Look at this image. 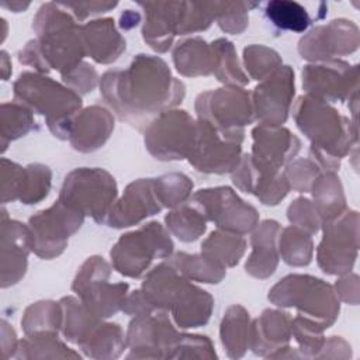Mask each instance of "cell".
Segmentation results:
<instances>
[{
	"label": "cell",
	"mask_w": 360,
	"mask_h": 360,
	"mask_svg": "<svg viewBox=\"0 0 360 360\" xmlns=\"http://www.w3.org/2000/svg\"><path fill=\"white\" fill-rule=\"evenodd\" d=\"M98 86L112 112L139 131L186 96L184 83L172 75L167 63L146 53L134 56L125 69L107 70Z\"/></svg>",
	"instance_id": "obj_1"
},
{
	"label": "cell",
	"mask_w": 360,
	"mask_h": 360,
	"mask_svg": "<svg viewBox=\"0 0 360 360\" xmlns=\"http://www.w3.org/2000/svg\"><path fill=\"white\" fill-rule=\"evenodd\" d=\"M32 28L37 38L18 52L20 63L42 75L58 70L62 76L83 62L86 49L82 25L59 1L42 4L32 20Z\"/></svg>",
	"instance_id": "obj_2"
},
{
	"label": "cell",
	"mask_w": 360,
	"mask_h": 360,
	"mask_svg": "<svg viewBox=\"0 0 360 360\" xmlns=\"http://www.w3.org/2000/svg\"><path fill=\"white\" fill-rule=\"evenodd\" d=\"M297 128L309 139V159L323 172H335L340 160L357 149V122L342 115L329 103L301 96L292 105Z\"/></svg>",
	"instance_id": "obj_3"
},
{
	"label": "cell",
	"mask_w": 360,
	"mask_h": 360,
	"mask_svg": "<svg viewBox=\"0 0 360 360\" xmlns=\"http://www.w3.org/2000/svg\"><path fill=\"white\" fill-rule=\"evenodd\" d=\"M141 291L155 311L173 316L180 329L204 326L212 314V295L183 277L167 260L143 277Z\"/></svg>",
	"instance_id": "obj_4"
},
{
	"label": "cell",
	"mask_w": 360,
	"mask_h": 360,
	"mask_svg": "<svg viewBox=\"0 0 360 360\" xmlns=\"http://www.w3.org/2000/svg\"><path fill=\"white\" fill-rule=\"evenodd\" d=\"M13 94L14 101L45 117L53 136L69 139L73 118L83 105L80 94L38 72H22L13 83Z\"/></svg>",
	"instance_id": "obj_5"
},
{
	"label": "cell",
	"mask_w": 360,
	"mask_h": 360,
	"mask_svg": "<svg viewBox=\"0 0 360 360\" xmlns=\"http://www.w3.org/2000/svg\"><path fill=\"white\" fill-rule=\"evenodd\" d=\"M269 301L281 308H295L321 328H330L339 316L340 300L333 285L309 274H288L278 280L267 295Z\"/></svg>",
	"instance_id": "obj_6"
},
{
	"label": "cell",
	"mask_w": 360,
	"mask_h": 360,
	"mask_svg": "<svg viewBox=\"0 0 360 360\" xmlns=\"http://www.w3.org/2000/svg\"><path fill=\"white\" fill-rule=\"evenodd\" d=\"M173 248L167 228L152 221L118 238L110 250L111 264L121 276L139 278L155 259H169Z\"/></svg>",
	"instance_id": "obj_7"
},
{
	"label": "cell",
	"mask_w": 360,
	"mask_h": 360,
	"mask_svg": "<svg viewBox=\"0 0 360 360\" xmlns=\"http://www.w3.org/2000/svg\"><path fill=\"white\" fill-rule=\"evenodd\" d=\"M117 197V181L110 172L101 167H77L65 176L58 200L105 225Z\"/></svg>",
	"instance_id": "obj_8"
},
{
	"label": "cell",
	"mask_w": 360,
	"mask_h": 360,
	"mask_svg": "<svg viewBox=\"0 0 360 360\" xmlns=\"http://www.w3.org/2000/svg\"><path fill=\"white\" fill-rule=\"evenodd\" d=\"M194 110L197 120L205 121L221 134L240 141L245 138L243 128L256 121L250 93L236 86L200 93Z\"/></svg>",
	"instance_id": "obj_9"
},
{
	"label": "cell",
	"mask_w": 360,
	"mask_h": 360,
	"mask_svg": "<svg viewBox=\"0 0 360 360\" xmlns=\"http://www.w3.org/2000/svg\"><path fill=\"white\" fill-rule=\"evenodd\" d=\"M195 132L197 120L186 110L172 108L159 114L143 129V142L156 160H183L193 149Z\"/></svg>",
	"instance_id": "obj_10"
},
{
	"label": "cell",
	"mask_w": 360,
	"mask_h": 360,
	"mask_svg": "<svg viewBox=\"0 0 360 360\" xmlns=\"http://www.w3.org/2000/svg\"><path fill=\"white\" fill-rule=\"evenodd\" d=\"M322 240L316 249V263L325 274L350 273L359 250V212L346 210L339 217L322 222Z\"/></svg>",
	"instance_id": "obj_11"
},
{
	"label": "cell",
	"mask_w": 360,
	"mask_h": 360,
	"mask_svg": "<svg viewBox=\"0 0 360 360\" xmlns=\"http://www.w3.org/2000/svg\"><path fill=\"white\" fill-rule=\"evenodd\" d=\"M191 202L207 221L226 232L243 236L259 224L257 210L243 201L228 186L201 188L191 195Z\"/></svg>",
	"instance_id": "obj_12"
},
{
	"label": "cell",
	"mask_w": 360,
	"mask_h": 360,
	"mask_svg": "<svg viewBox=\"0 0 360 360\" xmlns=\"http://www.w3.org/2000/svg\"><path fill=\"white\" fill-rule=\"evenodd\" d=\"M84 215L77 210L55 201L49 208L41 210L28 219L32 233V252L45 260L60 256L68 248L69 238L83 225Z\"/></svg>",
	"instance_id": "obj_13"
},
{
	"label": "cell",
	"mask_w": 360,
	"mask_h": 360,
	"mask_svg": "<svg viewBox=\"0 0 360 360\" xmlns=\"http://www.w3.org/2000/svg\"><path fill=\"white\" fill-rule=\"evenodd\" d=\"M242 142L221 134L208 122L197 120L195 139L187 160L200 173H232L242 158Z\"/></svg>",
	"instance_id": "obj_14"
},
{
	"label": "cell",
	"mask_w": 360,
	"mask_h": 360,
	"mask_svg": "<svg viewBox=\"0 0 360 360\" xmlns=\"http://www.w3.org/2000/svg\"><path fill=\"white\" fill-rule=\"evenodd\" d=\"M302 89L326 103H343L359 91V66L342 59L314 62L302 68Z\"/></svg>",
	"instance_id": "obj_15"
},
{
	"label": "cell",
	"mask_w": 360,
	"mask_h": 360,
	"mask_svg": "<svg viewBox=\"0 0 360 360\" xmlns=\"http://www.w3.org/2000/svg\"><path fill=\"white\" fill-rule=\"evenodd\" d=\"M180 335L165 311L134 316L125 335L127 347L129 349L127 357L167 359Z\"/></svg>",
	"instance_id": "obj_16"
},
{
	"label": "cell",
	"mask_w": 360,
	"mask_h": 360,
	"mask_svg": "<svg viewBox=\"0 0 360 360\" xmlns=\"http://www.w3.org/2000/svg\"><path fill=\"white\" fill-rule=\"evenodd\" d=\"M295 94V75L291 66L281 65L250 93L255 120L262 125L281 127L291 111Z\"/></svg>",
	"instance_id": "obj_17"
},
{
	"label": "cell",
	"mask_w": 360,
	"mask_h": 360,
	"mask_svg": "<svg viewBox=\"0 0 360 360\" xmlns=\"http://www.w3.org/2000/svg\"><path fill=\"white\" fill-rule=\"evenodd\" d=\"M360 44L359 27L346 18H336L308 31L298 41V53L302 59L323 62L357 51Z\"/></svg>",
	"instance_id": "obj_18"
},
{
	"label": "cell",
	"mask_w": 360,
	"mask_h": 360,
	"mask_svg": "<svg viewBox=\"0 0 360 360\" xmlns=\"http://www.w3.org/2000/svg\"><path fill=\"white\" fill-rule=\"evenodd\" d=\"M253 163L266 170L280 172L294 160L301 149V141L284 127L256 125L252 129Z\"/></svg>",
	"instance_id": "obj_19"
},
{
	"label": "cell",
	"mask_w": 360,
	"mask_h": 360,
	"mask_svg": "<svg viewBox=\"0 0 360 360\" xmlns=\"http://www.w3.org/2000/svg\"><path fill=\"white\" fill-rule=\"evenodd\" d=\"M32 252V233L27 225L10 219L1 210V288L17 284L27 271L28 255Z\"/></svg>",
	"instance_id": "obj_20"
},
{
	"label": "cell",
	"mask_w": 360,
	"mask_h": 360,
	"mask_svg": "<svg viewBox=\"0 0 360 360\" xmlns=\"http://www.w3.org/2000/svg\"><path fill=\"white\" fill-rule=\"evenodd\" d=\"M162 208L155 193L153 179H138L131 181L122 195L115 200L105 225L115 229L129 228L160 212Z\"/></svg>",
	"instance_id": "obj_21"
},
{
	"label": "cell",
	"mask_w": 360,
	"mask_h": 360,
	"mask_svg": "<svg viewBox=\"0 0 360 360\" xmlns=\"http://www.w3.org/2000/svg\"><path fill=\"white\" fill-rule=\"evenodd\" d=\"M231 174L233 184L240 191L253 194L263 205H277L291 190L283 170L260 169L253 163L249 153L242 155Z\"/></svg>",
	"instance_id": "obj_22"
},
{
	"label": "cell",
	"mask_w": 360,
	"mask_h": 360,
	"mask_svg": "<svg viewBox=\"0 0 360 360\" xmlns=\"http://www.w3.org/2000/svg\"><path fill=\"white\" fill-rule=\"evenodd\" d=\"M291 321L288 312L280 309H264L259 318L250 323L249 349L262 357L274 359L277 353L284 350L291 335Z\"/></svg>",
	"instance_id": "obj_23"
},
{
	"label": "cell",
	"mask_w": 360,
	"mask_h": 360,
	"mask_svg": "<svg viewBox=\"0 0 360 360\" xmlns=\"http://www.w3.org/2000/svg\"><path fill=\"white\" fill-rule=\"evenodd\" d=\"M183 1H139L145 11L142 38L153 51L165 53L177 35Z\"/></svg>",
	"instance_id": "obj_24"
},
{
	"label": "cell",
	"mask_w": 360,
	"mask_h": 360,
	"mask_svg": "<svg viewBox=\"0 0 360 360\" xmlns=\"http://www.w3.org/2000/svg\"><path fill=\"white\" fill-rule=\"evenodd\" d=\"M112 131L114 115L105 107L94 104L76 114L68 141L75 150L90 153L103 148Z\"/></svg>",
	"instance_id": "obj_25"
},
{
	"label": "cell",
	"mask_w": 360,
	"mask_h": 360,
	"mask_svg": "<svg viewBox=\"0 0 360 360\" xmlns=\"http://www.w3.org/2000/svg\"><path fill=\"white\" fill-rule=\"evenodd\" d=\"M281 225L274 219H264L253 229L250 236L252 252L245 263V270L249 276L264 280L274 274L280 255L277 248Z\"/></svg>",
	"instance_id": "obj_26"
},
{
	"label": "cell",
	"mask_w": 360,
	"mask_h": 360,
	"mask_svg": "<svg viewBox=\"0 0 360 360\" xmlns=\"http://www.w3.org/2000/svg\"><path fill=\"white\" fill-rule=\"evenodd\" d=\"M86 55L94 62L108 65L115 62L127 48L125 38L115 28L112 18H98L82 25Z\"/></svg>",
	"instance_id": "obj_27"
},
{
	"label": "cell",
	"mask_w": 360,
	"mask_h": 360,
	"mask_svg": "<svg viewBox=\"0 0 360 360\" xmlns=\"http://www.w3.org/2000/svg\"><path fill=\"white\" fill-rule=\"evenodd\" d=\"M128 283H108V280H97L76 291L77 297L100 319H107L122 309L128 295Z\"/></svg>",
	"instance_id": "obj_28"
},
{
	"label": "cell",
	"mask_w": 360,
	"mask_h": 360,
	"mask_svg": "<svg viewBox=\"0 0 360 360\" xmlns=\"http://www.w3.org/2000/svg\"><path fill=\"white\" fill-rule=\"evenodd\" d=\"M172 55L174 68L181 76H210L214 72V55L211 45L200 37L179 41Z\"/></svg>",
	"instance_id": "obj_29"
},
{
	"label": "cell",
	"mask_w": 360,
	"mask_h": 360,
	"mask_svg": "<svg viewBox=\"0 0 360 360\" xmlns=\"http://www.w3.org/2000/svg\"><path fill=\"white\" fill-rule=\"evenodd\" d=\"M314 207L322 222L330 221L347 210L343 186L335 172H322L311 187Z\"/></svg>",
	"instance_id": "obj_30"
},
{
	"label": "cell",
	"mask_w": 360,
	"mask_h": 360,
	"mask_svg": "<svg viewBox=\"0 0 360 360\" xmlns=\"http://www.w3.org/2000/svg\"><path fill=\"white\" fill-rule=\"evenodd\" d=\"M249 312L239 304L231 305L221 321L219 338L221 343L231 359H240L249 349L250 335Z\"/></svg>",
	"instance_id": "obj_31"
},
{
	"label": "cell",
	"mask_w": 360,
	"mask_h": 360,
	"mask_svg": "<svg viewBox=\"0 0 360 360\" xmlns=\"http://www.w3.org/2000/svg\"><path fill=\"white\" fill-rule=\"evenodd\" d=\"M59 302L62 307L60 332L70 343H82L103 322L87 309L79 297L66 295Z\"/></svg>",
	"instance_id": "obj_32"
},
{
	"label": "cell",
	"mask_w": 360,
	"mask_h": 360,
	"mask_svg": "<svg viewBox=\"0 0 360 360\" xmlns=\"http://www.w3.org/2000/svg\"><path fill=\"white\" fill-rule=\"evenodd\" d=\"M77 346L87 357L112 360L122 354L127 347V340L124 330L118 323L101 322Z\"/></svg>",
	"instance_id": "obj_33"
},
{
	"label": "cell",
	"mask_w": 360,
	"mask_h": 360,
	"mask_svg": "<svg viewBox=\"0 0 360 360\" xmlns=\"http://www.w3.org/2000/svg\"><path fill=\"white\" fill-rule=\"evenodd\" d=\"M246 240L242 235L222 229L212 231L201 243V253L222 267H233L243 257Z\"/></svg>",
	"instance_id": "obj_34"
},
{
	"label": "cell",
	"mask_w": 360,
	"mask_h": 360,
	"mask_svg": "<svg viewBox=\"0 0 360 360\" xmlns=\"http://www.w3.org/2000/svg\"><path fill=\"white\" fill-rule=\"evenodd\" d=\"M183 277L190 281L218 284L226 276V269L200 253L177 252L167 260Z\"/></svg>",
	"instance_id": "obj_35"
},
{
	"label": "cell",
	"mask_w": 360,
	"mask_h": 360,
	"mask_svg": "<svg viewBox=\"0 0 360 360\" xmlns=\"http://www.w3.org/2000/svg\"><path fill=\"white\" fill-rule=\"evenodd\" d=\"M62 326L60 302L42 300L30 304L21 318V328L25 336L34 335H58Z\"/></svg>",
	"instance_id": "obj_36"
},
{
	"label": "cell",
	"mask_w": 360,
	"mask_h": 360,
	"mask_svg": "<svg viewBox=\"0 0 360 360\" xmlns=\"http://www.w3.org/2000/svg\"><path fill=\"white\" fill-rule=\"evenodd\" d=\"M210 45L214 55L212 75L217 80L226 86H246L249 83V77L239 63L233 44L225 38H218Z\"/></svg>",
	"instance_id": "obj_37"
},
{
	"label": "cell",
	"mask_w": 360,
	"mask_h": 360,
	"mask_svg": "<svg viewBox=\"0 0 360 360\" xmlns=\"http://www.w3.org/2000/svg\"><path fill=\"white\" fill-rule=\"evenodd\" d=\"M277 248L283 262L292 267L308 266L314 256V242L311 235L292 225L281 228Z\"/></svg>",
	"instance_id": "obj_38"
},
{
	"label": "cell",
	"mask_w": 360,
	"mask_h": 360,
	"mask_svg": "<svg viewBox=\"0 0 360 360\" xmlns=\"http://www.w3.org/2000/svg\"><path fill=\"white\" fill-rule=\"evenodd\" d=\"M14 359H80L82 356L58 339V335L44 333L25 336L18 342Z\"/></svg>",
	"instance_id": "obj_39"
},
{
	"label": "cell",
	"mask_w": 360,
	"mask_h": 360,
	"mask_svg": "<svg viewBox=\"0 0 360 360\" xmlns=\"http://www.w3.org/2000/svg\"><path fill=\"white\" fill-rule=\"evenodd\" d=\"M0 131L1 152H6L10 142L25 136L38 128L34 112L17 101L3 103L0 105Z\"/></svg>",
	"instance_id": "obj_40"
},
{
	"label": "cell",
	"mask_w": 360,
	"mask_h": 360,
	"mask_svg": "<svg viewBox=\"0 0 360 360\" xmlns=\"http://www.w3.org/2000/svg\"><path fill=\"white\" fill-rule=\"evenodd\" d=\"M167 231L179 240L190 243L197 240L207 231V219L194 205H180L165 217Z\"/></svg>",
	"instance_id": "obj_41"
},
{
	"label": "cell",
	"mask_w": 360,
	"mask_h": 360,
	"mask_svg": "<svg viewBox=\"0 0 360 360\" xmlns=\"http://www.w3.org/2000/svg\"><path fill=\"white\" fill-rule=\"evenodd\" d=\"M266 18L281 31L304 32L311 25V17L307 8L290 0H273L264 4Z\"/></svg>",
	"instance_id": "obj_42"
},
{
	"label": "cell",
	"mask_w": 360,
	"mask_h": 360,
	"mask_svg": "<svg viewBox=\"0 0 360 360\" xmlns=\"http://www.w3.org/2000/svg\"><path fill=\"white\" fill-rule=\"evenodd\" d=\"M153 187L162 207L174 210L191 198L194 184L184 173L172 172L153 179Z\"/></svg>",
	"instance_id": "obj_43"
},
{
	"label": "cell",
	"mask_w": 360,
	"mask_h": 360,
	"mask_svg": "<svg viewBox=\"0 0 360 360\" xmlns=\"http://www.w3.org/2000/svg\"><path fill=\"white\" fill-rule=\"evenodd\" d=\"M243 65L248 77L262 82L274 73L283 65V60L274 49L260 44H252L243 49Z\"/></svg>",
	"instance_id": "obj_44"
},
{
	"label": "cell",
	"mask_w": 360,
	"mask_h": 360,
	"mask_svg": "<svg viewBox=\"0 0 360 360\" xmlns=\"http://www.w3.org/2000/svg\"><path fill=\"white\" fill-rule=\"evenodd\" d=\"M217 18V1H183L177 35L205 31Z\"/></svg>",
	"instance_id": "obj_45"
},
{
	"label": "cell",
	"mask_w": 360,
	"mask_h": 360,
	"mask_svg": "<svg viewBox=\"0 0 360 360\" xmlns=\"http://www.w3.org/2000/svg\"><path fill=\"white\" fill-rule=\"evenodd\" d=\"M323 328H321L316 322L298 315L291 321V335L298 343V353L301 357L316 359L319 352L323 347L325 336Z\"/></svg>",
	"instance_id": "obj_46"
},
{
	"label": "cell",
	"mask_w": 360,
	"mask_h": 360,
	"mask_svg": "<svg viewBox=\"0 0 360 360\" xmlns=\"http://www.w3.org/2000/svg\"><path fill=\"white\" fill-rule=\"evenodd\" d=\"M52 172L46 165L30 163L25 166L20 202L31 205L45 200L51 191Z\"/></svg>",
	"instance_id": "obj_47"
},
{
	"label": "cell",
	"mask_w": 360,
	"mask_h": 360,
	"mask_svg": "<svg viewBox=\"0 0 360 360\" xmlns=\"http://www.w3.org/2000/svg\"><path fill=\"white\" fill-rule=\"evenodd\" d=\"M256 6H259V3L217 1L215 21L224 32L239 35L249 25V10Z\"/></svg>",
	"instance_id": "obj_48"
},
{
	"label": "cell",
	"mask_w": 360,
	"mask_h": 360,
	"mask_svg": "<svg viewBox=\"0 0 360 360\" xmlns=\"http://www.w3.org/2000/svg\"><path fill=\"white\" fill-rule=\"evenodd\" d=\"M214 345L202 335L181 333L172 347L167 359H217Z\"/></svg>",
	"instance_id": "obj_49"
},
{
	"label": "cell",
	"mask_w": 360,
	"mask_h": 360,
	"mask_svg": "<svg viewBox=\"0 0 360 360\" xmlns=\"http://www.w3.org/2000/svg\"><path fill=\"white\" fill-rule=\"evenodd\" d=\"M321 173V167L309 158L295 159L290 162L284 169V176L290 184V188L298 193H308L315 179Z\"/></svg>",
	"instance_id": "obj_50"
},
{
	"label": "cell",
	"mask_w": 360,
	"mask_h": 360,
	"mask_svg": "<svg viewBox=\"0 0 360 360\" xmlns=\"http://www.w3.org/2000/svg\"><path fill=\"white\" fill-rule=\"evenodd\" d=\"M287 218L292 226L305 231L311 236L319 232L322 225L312 201L305 197H298L288 205Z\"/></svg>",
	"instance_id": "obj_51"
},
{
	"label": "cell",
	"mask_w": 360,
	"mask_h": 360,
	"mask_svg": "<svg viewBox=\"0 0 360 360\" xmlns=\"http://www.w3.org/2000/svg\"><path fill=\"white\" fill-rule=\"evenodd\" d=\"M1 202L7 204L11 201H20L25 167L18 163L1 158Z\"/></svg>",
	"instance_id": "obj_52"
},
{
	"label": "cell",
	"mask_w": 360,
	"mask_h": 360,
	"mask_svg": "<svg viewBox=\"0 0 360 360\" xmlns=\"http://www.w3.org/2000/svg\"><path fill=\"white\" fill-rule=\"evenodd\" d=\"M62 82L75 90L77 94H87L91 93L96 86L100 83L98 80V73L87 62H80L76 68L69 70L68 73L62 75Z\"/></svg>",
	"instance_id": "obj_53"
},
{
	"label": "cell",
	"mask_w": 360,
	"mask_h": 360,
	"mask_svg": "<svg viewBox=\"0 0 360 360\" xmlns=\"http://www.w3.org/2000/svg\"><path fill=\"white\" fill-rule=\"evenodd\" d=\"M111 266L101 256H90L80 266L76 277L72 283V291L76 292L79 288L84 287L97 280H110Z\"/></svg>",
	"instance_id": "obj_54"
},
{
	"label": "cell",
	"mask_w": 360,
	"mask_h": 360,
	"mask_svg": "<svg viewBox=\"0 0 360 360\" xmlns=\"http://www.w3.org/2000/svg\"><path fill=\"white\" fill-rule=\"evenodd\" d=\"M59 4L66 10H70L76 21H84L91 15L107 13L118 6L117 1H80V3L59 1Z\"/></svg>",
	"instance_id": "obj_55"
},
{
	"label": "cell",
	"mask_w": 360,
	"mask_h": 360,
	"mask_svg": "<svg viewBox=\"0 0 360 360\" xmlns=\"http://www.w3.org/2000/svg\"><path fill=\"white\" fill-rule=\"evenodd\" d=\"M333 288L340 301L350 305L359 304V276L356 273L342 274L340 278L336 280Z\"/></svg>",
	"instance_id": "obj_56"
},
{
	"label": "cell",
	"mask_w": 360,
	"mask_h": 360,
	"mask_svg": "<svg viewBox=\"0 0 360 360\" xmlns=\"http://www.w3.org/2000/svg\"><path fill=\"white\" fill-rule=\"evenodd\" d=\"M122 312L131 316H138V315H146L155 312V309L150 307V304L146 301L145 295L142 294L141 288L129 292L124 301L122 305Z\"/></svg>",
	"instance_id": "obj_57"
},
{
	"label": "cell",
	"mask_w": 360,
	"mask_h": 360,
	"mask_svg": "<svg viewBox=\"0 0 360 360\" xmlns=\"http://www.w3.org/2000/svg\"><path fill=\"white\" fill-rule=\"evenodd\" d=\"M352 352H350V345L343 340L340 336H330L329 339L325 340L322 350L319 352V354L316 356V359H325V357H350Z\"/></svg>",
	"instance_id": "obj_58"
},
{
	"label": "cell",
	"mask_w": 360,
	"mask_h": 360,
	"mask_svg": "<svg viewBox=\"0 0 360 360\" xmlns=\"http://www.w3.org/2000/svg\"><path fill=\"white\" fill-rule=\"evenodd\" d=\"M18 339L15 335V330L13 326L3 319L1 321V359H10L14 356L17 346H18Z\"/></svg>",
	"instance_id": "obj_59"
},
{
	"label": "cell",
	"mask_w": 360,
	"mask_h": 360,
	"mask_svg": "<svg viewBox=\"0 0 360 360\" xmlns=\"http://www.w3.org/2000/svg\"><path fill=\"white\" fill-rule=\"evenodd\" d=\"M141 22V14L134 10H125L120 17V27L122 30H131Z\"/></svg>",
	"instance_id": "obj_60"
},
{
	"label": "cell",
	"mask_w": 360,
	"mask_h": 360,
	"mask_svg": "<svg viewBox=\"0 0 360 360\" xmlns=\"http://www.w3.org/2000/svg\"><path fill=\"white\" fill-rule=\"evenodd\" d=\"M0 55H1V62H0V65H1V77L6 82V80H8V76L11 75V62H10V58H8L6 51H1Z\"/></svg>",
	"instance_id": "obj_61"
},
{
	"label": "cell",
	"mask_w": 360,
	"mask_h": 360,
	"mask_svg": "<svg viewBox=\"0 0 360 360\" xmlns=\"http://www.w3.org/2000/svg\"><path fill=\"white\" fill-rule=\"evenodd\" d=\"M1 7L4 8H8L10 11H14V13H20V11H24L30 7V3H22V1H1Z\"/></svg>",
	"instance_id": "obj_62"
},
{
	"label": "cell",
	"mask_w": 360,
	"mask_h": 360,
	"mask_svg": "<svg viewBox=\"0 0 360 360\" xmlns=\"http://www.w3.org/2000/svg\"><path fill=\"white\" fill-rule=\"evenodd\" d=\"M1 25H3V32H1V42H3L6 35H7V22H6L4 18H1Z\"/></svg>",
	"instance_id": "obj_63"
}]
</instances>
